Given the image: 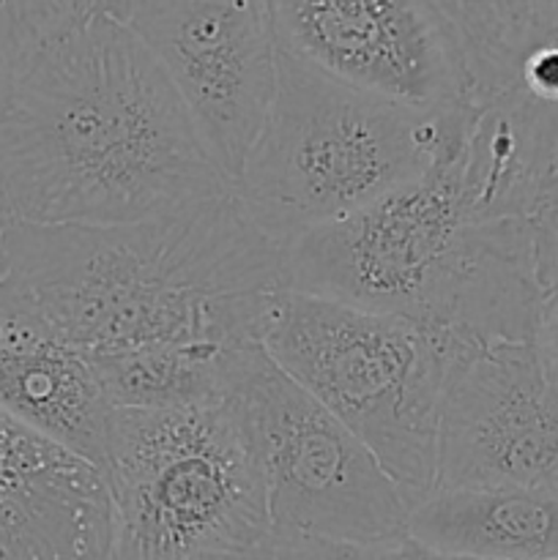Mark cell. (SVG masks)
I'll return each instance as SVG.
<instances>
[{
	"mask_svg": "<svg viewBox=\"0 0 558 560\" xmlns=\"http://www.w3.org/2000/svg\"><path fill=\"white\" fill-rule=\"evenodd\" d=\"M0 191L14 222L120 228L233 186L146 44L91 3L0 113Z\"/></svg>",
	"mask_w": 558,
	"mask_h": 560,
	"instance_id": "6da1fadb",
	"label": "cell"
},
{
	"mask_svg": "<svg viewBox=\"0 0 558 560\" xmlns=\"http://www.w3.org/2000/svg\"><path fill=\"white\" fill-rule=\"evenodd\" d=\"M5 277L88 364L148 350L224 355L263 345L268 312L290 290L288 249L233 195L120 228L14 222Z\"/></svg>",
	"mask_w": 558,
	"mask_h": 560,
	"instance_id": "7a4b0ae2",
	"label": "cell"
},
{
	"mask_svg": "<svg viewBox=\"0 0 558 560\" xmlns=\"http://www.w3.org/2000/svg\"><path fill=\"white\" fill-rule=\"evenodd\" d=\"M470 115L421 178L295 241L290 290L410 317L468 345L534 342L547 299L542 230L474 217L463 162Z\"/></svg>",
	"mask_w": 558,
	"mask_h": 560,
	"instance_id": "3957f363",
	"label": "cell"
},
{
	"mask_svg": "<svg viewBox=\"0 0 558 560\" xmlns=\"http://www.w3.org/2000/svg\"><path fill=\"white\" fill-rule=\"evenodd\" d=\"M468 107L419 113L367 96L279 47L277 96L233 184L282 249L421 178Z\"/></svg>",
	"mask_w": 558,
	"mask_h": 560,
	"instance_id": "277c9868",
	"label": "cell"
},
{
	"mask_svg": "<svg viewBox=\"0 0 558 560\" xmlns=\"http://www.w3.org/2000/svg\"><path fill=\"white\" fill-rule=\"evenodd\" d=\"M263 348L375 454L410 512L435 490L449 377L476 345L410 317L284 290L268 312Z\"/></svg>",
	"mask_w": 558,
	"mask_h": 560,
	"instance_id": "5b68a950",
	"label": "cell"
},
{
	"mask_svg": "<svg viewBox=\"0 0 558 560\" xmlns=\"http://www.w3.org/2000/svg\"><path fill=\"white\" fill-rule=\"evenodd\" d=\"M102 476L115 560H271L282 536L268 512L239 408L113 410Z\"/></svg>",
	"mask_w": 558,
	"mask_h": 560,
	"instance_id": "8992f818",
	"label": "cell"
},
{
	"mask_svg": "<svg viewBox=\"0 0 558 560\" xmlns=\"http://www.w3.org/2000/svg\"><path fill=\"white\" fill-rule=\"evenodd\" d=\"M224 377L282 539L370 547L408 534L410 503L375 454L290 381L263 345L233 350Z\"/></svg>",
	"mask_w": 558,
	"mask_h": 560,
	"instance_id": "52a82bcc",
	"label": "cell"
},
{
	"mask_svg": "<svg viewBox=\"0 0 558 560\" xmlns=\"http://www.w3.org/2000/svg\"><path fill=\"white\" fill-rule=\"evenodd\" d=\"M109 11L162 66L208 156L233 186L277 96L279 42L266 0H129Z\"/></svg>",
	"mask_w": 558,
	"mask_h": 560,
	"instance_id": "ba28073f",
	"label": "cell"
},
{
	"mask_svg": "<svg viewBox=\"0 0 558 560\" xmlns=\"http://www.w3.org/2000/svg\"><path fill=\"white\" fill-rule=\"evenodd\" d=\"M279 47L332 80L419 113L468 107L463 42L446 3L282 0Z\"/></svg>",
	"mask_w": 558,
	"mask_h": 560,
	"instance_id": "9c48e42d",
	"label": "cell"
},
{
	"mask_svg": "<svg viewBox=\"0 0 558 560\" xmlns=\"http://www.w3.org/2000/svg\"><path fill=\"white\" fill-rule=\"evenodd\" d=\"M558 490V392L534 342L468 348L438 424L435 490Z\"/></svg>",
	"mask_w": 558,
	"mask_h": 560,
	"instance_id": "30bf717a",
	"label": "cell"
},
{
	"mask_svg": "<svg viewBox=\"0 0 558 560\" xmlns=\"http://www.w3.org/2000/svg\"><path fill=\"white\" fill-rule=\"evenodd\" d=\"M460 31L468 107L479 109L539 213L558 184V3H446Z\"/></svg>",
	"mask_w": 558,
	"mask_h": 560,
	"instance_id": "8fae6325",
	"label": "cell"
},
{
	"mask_svg": "<svg viewBox=\"0 0 558 560\" xmlns=\"http://www.w3.org/2000/svg\"><path fill=\"white\" fill-rule=\"evenodd\" d=\"M0 560H115L102 468L3 410Z\"/></svg>",
	"mask_w": 558,
	"mask_h": 560,
	"instance_id": "7c38bea8",
	"label": "cell"
},
{
	"mask_svg": "<svg viewBox=\"0 0 558 560\" xmlns=\"http://www.w3.org/2000/svg\"><path fill=\"white\" fill-rule=\"evenodd\" d=\"M0 410L102 468L113 408L85 355L5 273L0 277Z\"/></svg>",
	"mask_w": 558,
	"mask_h": 560,
	"instance_id": "4fadbf2b",
	"label": "cell"
},
{
	"mask_svg": "<svg viewBox=\"0 0 558 560\" xmlns=\"http://www.w3.org/2000/svg\"><path fill=\"white\" fill-rule=\"evenodd\" d=\"M408 536L457 556L492 560H558V490L430 492L410 512Z\"/></svg>",
	"mask_w": 558,
	"mask_h": 560,
	"instance_id": "5bb4252c",
	"label": "cell"
},
{
	"mask_svg": "<svg viewBox=\"0 0 558 560\" xmlns=\"http://www.w3.org/2000/svg\"><path fill=\"white\" fill-rule=\"evenodd\" d=\"M228 355L148 350L91 361V370L113 410H184L222 402Z\"/></svg>",
	"mask_w": 558,
	"mask_h": 560,
	"instance_id": "9a60e30c",
	"label": "cell"
},
{
	"mask_svg": "<svg viewBox=\"0 0 558 560\" xmlns=\"http://www.w3.org/2000/svg\"><path fill=\"white\" fill-rule=\"evenodd\" d=\"M91 9L88 3H0V113L44 49Z\"/></svg>",
	"mask_w": 558,
	"mask_h": 560,
	"instance_id": "2e32d148",
	"label": "cell"
},
{
	"mask_svg": "<svg viewBox=\"0 0 558 560\" xmlns=\"http://www.w3.org/2000/svg\"><path fill=\"white\" fill-rule=\"evenodd\" d=\"M332 560H492V558H474L457 556V552H441L432 547L421 545L414 536H399V539L383 541V545L370 547H334L326 545Z\"/></svg>",
	"mask_w": 558,
	"mask_h": 560,
	"instance_id": "e0dca14e",
	"label": "cell"
},
{
	"mask_svg": "<svg viewBox=\"0 0 558 560\" xmlns=\"http://www.w3.org/2000/svg\"><path fill=\"white\" fill-rule=\"evenodd\" d=\"M536 353H539L542 366L550 377L553 388L558 392V290H550L542 306L539 326H536Z\"/></svg>",
	"mask_w": 558,
	"mask_h": 560,
	"instance_id": "ac0fdd59",
	"label": "cell"
},
{
	"mask_svg": "<svg viewBox=\"0 0 558 560\" xmlns=\"http://www.w3.org/2000/svg\"><path fill=\"white\" fill-rule=\"evenodd\" d=\"M539 271L547 293L558 290V233H539Z\"/></svg>",
	"mask_w": 558,
	"mask_h": 560,
	"instance_id": "d6986e66",
	"label": "cell"
},
{
	"mask_svg": "<svg viewBox=\"0 0 558 560\" xmlns=\"http://www.w3.org/2000/svg\"><path fill=\"white\" fill-rule=\"evenodd\" d=\"M271 560H332L328 558L326 545L306 539H282Z\"/></svg>",
	"mask_w": 558,
	"mask_h": 560,
	"instance_id": "ffe728a7",
	"label": "cell"
},
{
	"mask_svg": "<svg viewBox=\"0 0 558 560\" xmlns=\"http://www.w3.org/2000/svg\"><path fill=\"white\" fill-rule=\"evenodd\" d=\"M536 224L542 230H547V233H558V184L542 200L539 213H536Z\"/></svg>",
	"mask_w": 558,
	"mask_h": 560,
	"instance_id": "44dd1931",
	"label": "cell"
},
{
	"mask_svg": "<svg viewBox=\"0 0 558 560\" xmlns=\"http://www.w3.org/2000/svg\"><path fill=\"white\" fill-rule=\"evenodd\" d=\"M11 224H14V217H11L3 191H0V277L5 273V233H9Z\"/></svg>",
	"mask_w": 558,
	"mask_h": 560,
	"instance_id": "7402d4cb",
	"label": "cell"
}]
</instances>
